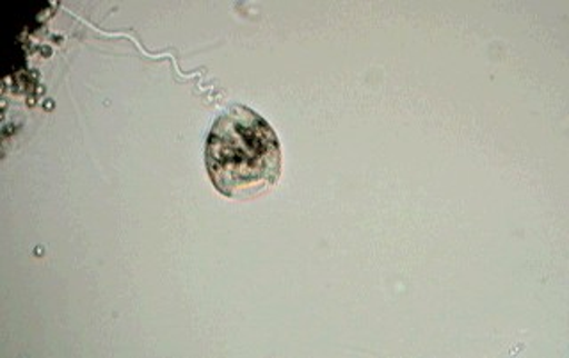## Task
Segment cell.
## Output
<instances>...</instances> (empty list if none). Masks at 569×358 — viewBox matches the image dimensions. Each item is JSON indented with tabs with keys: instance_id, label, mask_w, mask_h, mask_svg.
I'll use <instances>...</instances> for the list:
<instances>
[{
	"instance_id": "cell-1",
	"label": "cell",
	"mask_w": 569,
	"mask_h": 358,
	"mask_svg": "<svg viewBox=\"0 0 569 358\" xmlns=\"http://www.w3.org/2000/svg\"><path fill=\"white\" fill-rule=\"evenodd\" d=\"M204 165L222 197L251 200L280 179V141L253 109L231 106L213 121L204 145Z\"/></svg>"
}]
</instances>
